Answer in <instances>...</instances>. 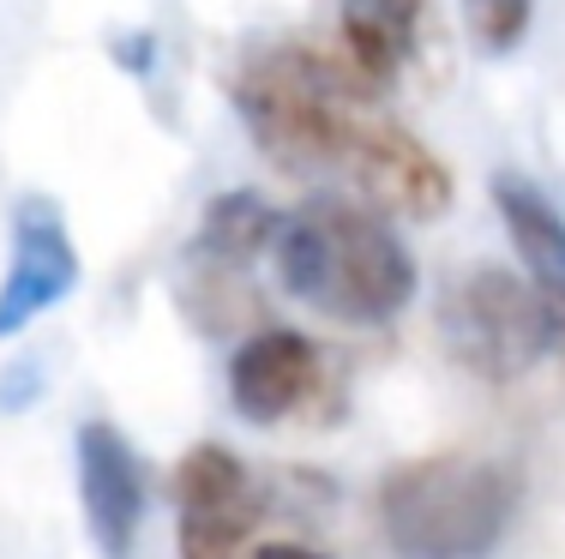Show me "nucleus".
<instances>
[{
    "mask_svg": "<svg viewBox=\"0 0 565 559\" xmlns=\"http://www.w3.org/2000/svg\"><path fill=\"white\" fill-rule=\"evenodd\" d=\"M73 289H78V247L66 235L61 211L49 198H24L19 217H12V259H7V283H0V343L19 337L49 308H61Z\"/></svg>",
    "mask_w": 565,
    "mask_h": 559,
    "instance_id": "obj_7",
    "label": "nucleus"
},
{
    "mask_svg": "<svg viewBox=\"0 0 565 559\" xmlns=\"http://www.w3.org/2000/svg\"><path fill=\"white\" fill-rule=\"evenodd\" d=\"M530 12L535 0H463V24L476 36V49H488V55H511L523 43Z\"/></svg>",
    "mask_w": 565,
    "mask_h": 559,
    "instance_id": "obj_12",
    "label": "nucleus"
},
{
    "mask_svg": "<svg viewBox=\"0 0 565 559\" xmlns=\"http://www.w3.org/2000/svg\"><path fill=\"white\" fill-rule=\"evenodd\" d=\"M422 36V0H338V61L373 90L409 66Z\"/></svg>",
    "mask_w": 565,
    "mask_h": 559,
    "instance_id": "obj_9",
    "label": "nucleus"
},
{
    "mask_svg": "<svg viewBox=\"0 0 565 559\" xmlns=\"http://www.w3.org/2000/svg\"><path fill=\"white\" fill-rule=\"evenodd\" d=\"M235 109L253 144L289 175H338L367 211L397 217H446L451 211V169L380 115L373 85L355 78L326 49H265L235 73Z\"/></svg>",
    "mask_w": 565,
    "mask_h": 559,
    "instance_id": "obj_1",
    "label": "nucleus"
},
{
    "mask_svg": "<svg viewBox=\"0 0 565 559\" xmlns=\"http://www.w3.org/2000/svg\"><path fill=\"white\" fill-rule=\"evenodd\" d=\"M253 559H326V553L301 548V541H271V548H253Z\"/></svg>",
    "mask_w": 565,
    "mask_h": 559,
    "instance_id": "obj_13",
    "label": "nucleus"
},
{
    "mask_svg": "<svg viewBox=\"0 0 565 559\" xmlns=\"http://www.w3.org/2000/svg\"><path fill=\"white\" fill-rule=\"evenodd\" d=\"M439 337H446L451 362L469 367L476 379H518L547 350H559V301L542 295L530 277L481 265L446 289Z\"/></svg>",
    "mask_w": 565,
    "mask_h": 559,
    "instance_id": "obj_4",
    "label": "nucleus"
},
{
    "mask_svg": "<svg viewBox=\"0 0 565 559\" xmlns=\"http://www.w3.org/2000/svg\"><path fill=\"white\" fill-rule=\"evenodd\" d=\"M518 470L481 451H427L380 482L373 517L397 559H481L518 517Z\"/></svg>",
    "mask_w": 565,
    "mask_h": 559,
    "instance_id": "obj_3",
    "label": "nucleus"
},
{
    "mask_svg": "<svg viewBox=\"0 0 565 559\" xmlns=\"http://www.w3.org/2000/svg\"><path fill=\"white\" fill-rule=\"evenodd\" d=\"M493 205H500V223L523 259V277L542 295L565 301V217L554 211V198L523 175H493Z\"/></svg>",
    "mask_w": 565,
    "mask_h": 559,
    "instance_id": "obj_10",
    "label": "nucleus"
},
{
    "mask_svg": "<svg viewBox=\"0 0 565 559\" xmlns=\"http://www.w3.org/2000/svg\"><path fill=\"white\" fill-rule=\"evenodd\" d=\"M331 397V362L313 337L301 331H253L235 355H228V404L253 428H282V421L319 416L313 404Z\"/></svg>",
    "mask_w": 565,
    "mask_h": 559,
    "instance_id": "obj_6",
    "label": "nucleus"
},
{
    "mask_svg": "<svg viewBox=\"0 0 565 559\" xmlns=\"http://www.w3.org/2000/svg\"><path fill=\"white\" fill-rule=\"evenodd\" d=\"M174 505H181V559H253L265 494L228 445L205 439L174 463Z\"/></svg>",
    "mask_w": 565,
    "mask_h": 559,
    "instance_id": "obj_5",
    "label": "nucleus"
},
{
    "mask_svg": "<svg viewBox=\"0 0 565 559\" xmlns=\"http://www.w3.org/2000/svg\"><path fill=\"white\" fill-rule=\"evenodd\" d=\"M559 355H565V301H559Z\"/></svg>",
    "mask_w": 565,
    "mask_h": 559,
    "instance_id": "obj_14",
    "label": "nucleus"
},
{
    "mask_svg": "<svg viewBox=\"0 0 565 559\" xmlns=\"http://www.w3.org/2000/svg\"><path fill=\"white\" fill-rule=\"evenodd\" d=\"M78 499H85V529L103 559H132L145 524V470L127 433L109 421H85L78 428Z\"/></svg>",
    "mask_w": 565,
    "mask_h": 559,
    "instance_id": "obj_8",
    "label": "nucleus"
},
{
    "mask_svg": "<svg viewBox=\"0 0 565 559\" xmlns=\"http://www.w3.org/2000/svg\"><path fill=\"white\" fill-rule=\"evenodd\" d=\"M271 265L301 308L338 325H385L415 301V259L403 235L355 198H307L282 211Z\"/></svg>",
    "mask_w": 565,
    "mask_h": 559,
    "instance_id": "obj_2",
    "label": "nucleus"
},
{
    "mask_svg": "<svg viewBox=\"0 0 565 559\" xmlns=\"http://www.w3.org/2000/svg\"><path fill=\"white\" fill-rule=\"evenodd\" d=\"M277 235V211L265 205L259 193H223L205 205V223H199V241L193 252L205 265H247L253 252H265Z\"/></svg>",
    "mask_w": 565,
    "mask_h": 559,
    "instance_id": "obj_11",
    "label": "nucleus"
}]
</instances>
